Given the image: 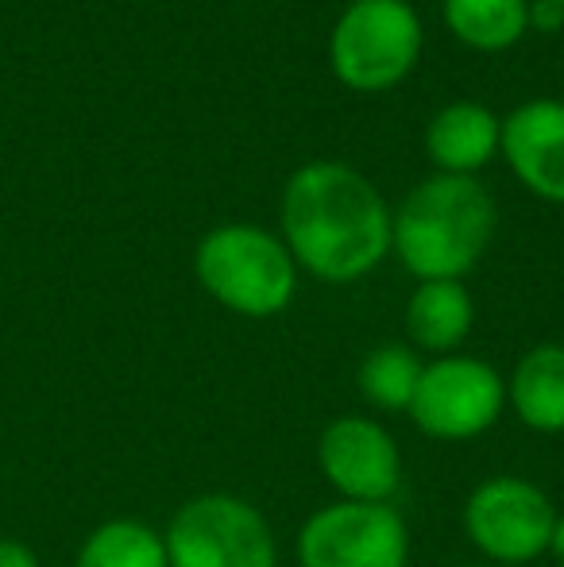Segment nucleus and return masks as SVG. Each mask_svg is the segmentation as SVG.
Returning <instances> with one entry per match:
<instances>
[{"instance_id": "1", "label": "nucleus", "mask_w": 564, "mask_h": 567, "mask_svg": "<svg viewBox=\"0 0 564 567\" xmlns=\"http://www.w3.org/2000/svg\"><path fill=\"white\" fill-rule=\"evenodd\" d=\"M279 236L317 282H360L391 255V205L356 166L314 158L286 178Z\"/></svg>"}, {"instance_id": "2", "label": "nucleus", "mask_w": 564, "mask_h": 567, "mask_svg": "<svg viewBox=\"0 0 564 567\" xmlns=\"http://www.w3.org/2000/svg\"><path fill=\"white\" fill-rule=\"evenodd\" d=\"M495 236V197L480 178L429 174L391 209V251L418 278L464 282Z\"/></svg>"}, {"instance_id": "3", "label": "nucleus", "mask_w": 564, "mask_h": 567, "mask_svg": "<svg viewBox=\"0 0 564 567\" xmlns=\"http://www.w3.org/2000/svg\"><path fill=\"white\" fill-rule=\"evenodd\" d=\"M194 275L217 306L248 321L279 317L298 293V262L283 236L244 220L217 225L197 239Z\"/></svg>"}, {"instance_id": "4", "label": "nucleus", "mask_w": 564, "mask_h": 567, "mask_svg": "<svg viewBox=\"0 0 564 567\" xmlns=\"http://www.w3.org/2000/svg\"><path fill=\"white\" fill-rule=\"evenodd\" d=\"M425 28L407 0H348L329 35V66L352 93H387L414 74Z\"/></svg>"}, {"instance_id": "5", "label": "nucleus", "mask_w": 564, "mask_h": 567, "mask_svg": "<svg viewBox=\"0 0 564 567\" xmlns=\"http://www.w3.org/2000/svg\"><path fill=\"white\" fill-rule=\"evenodd\" d=\"M163 545L171 567H279L271 522L228 491L182 502L163 529Z\"/></svg>"}, {"instance_id": "6", "label": "nucleus", "mask_w": 564, "mask_h": 567, "mask_svg": "<svg viewBox=\"0 0 564 567\" xmlns=\"http://www.w3.org/2000/svg\"><path fill=\"white\" fill-rule=\"evenodd\" d=\"M557 506L537 483L522 475H491L468 494L464 537L488 564L522 567L550 553Z\"/></svg>"}, {"instance_id": "7", "label": "nucleus", "mask_w": 564, "mask_h": 567, "mask_svg": "<svg viewBox=\"0 0 564 567\" xmlns=\"http://www.w3.org/2000/svg\"><path fill=\"white\" fill-rule=\"evenodd\" d=\"M506 410V379L475 355H441L425 363L410 402L418 433L429 441L464 444L499 425Z\"/></svg>"}, {"instance_id": "8", "label": "nucleus", "mask_w": 564, "mask_h": 567, "mask_svg": "<svg viewBox=\"0 0 564 567\" xmlns=\"http://www.w3.org/2000/svg\"><path fill=\"white\" fill-rule=\"evenodd\" d=\"M298 567H407L410 529L391 502H329L298 529Z\"/></svg>"}, {"instance_id": "9", "label": "nucleus", "mask_w": 564, "mask_h": 567, "mask_svg": "<svg viewBox=\"0 0 564 567\" xmlns=\"http://www.w3.org/2000/svg\"><path fill=\"white\" fill-rule=\"evenodd\" d=\"M317 467L345 502H391L402 486V452L383 421L345 413L317 441Z\"/></svg>"}, {"instance_id": "10", "label": "nucleus", "mask_w": 564, "mask_h": 567, "mask_svg": "<svg viewBox=\"0 0 564 567\" xmlns=\"http://www.w3.org/2000/svg\"><path fill=\"white\" fill-rule=\"evenodd\" d=\"M499 155L522 189L550 205H564V101L534 97L506 113Z\"/></svg>"}, {"instance_id": "11", "label": "nucleus", "mask_w": 564, "mask_h": 567, "mask_svg": "<svg viewBox=\"0 0 564 567\" xmlns=\"http://www.w3.org/2000/svg\"><path fill=\"white\" fill-rule=\"evenodd\" d=\"M503 143V116L480 101H452L437 109L425 127V155L437 174L475 178Z\"/></svg>"}, {"instance_id": "12", "label": "nucleus", "mask_w": 564, "mask_h": 567, "mask_svg": "<svg viewBox=\"0 0 564 567\" xmlns=\"http://www.w3.org/2000/svg\"><path fill=\"white\" fill-rule=\"evenodd\" d=\"M475 324V301L464 282L452 278H433L418 282L407 301V340L414 351L441 359L457 355V348L472 337Z\"/></svg>"}, {"instance_id": "13", "label": "nucleus", "mask_w": 564, "mask_h": 567, "mask_svg": "<svg viewBox=\"0 0 564 567\" xmlns=\"http://www.w3.org/2000/svg\"><path fill=\"white\" fill-rule=\"evenodd\" d=\"M506 405L530 433H564V343L545 340L522 351L506 379Z\"/></svg>"}, {"instance_id": "14", "label": "nucleus", "mask_w": 564, "mask_h": 567, "mask_svg": "<svg viewBox=\"0 0 564 567\" xmlns=\"http://www.w3.org/2000/svg\"><path fill=\"white\" fill-rule=\"evenodd\" d=\"M444 28L457 43L499 54L530 31V0H441Z\"/></svg>"}, {"instance_id": "15", "label": "nucleus", "mask_w": 564, "mask_h": 567, "mask_svg": "<svg viewBox=\"0 0 564 567\" xmlns=\"http://www.w3.org/2000/svg\"><path fill=\"white\" fill-rule=\"evenodd\" d=\"M74 567H171L163 533L140 517H109L85 533Z\"/></svg>"}, {"instance_id": "16", "label": "nucleus", "mask_w": 564, "mask_h": 567, "mask_svg": "<svg viewBox=\"0 0 564 567\" xmlns=\"http://www.w3.org/2000/svg\"><path fill=\"white\" fill-rule=\"evenodd\" d=\"M422 355L410 343H379L363 355L356 382H360V394L368 405L383 413H407L418 382H422Z\"/></svg>"}, {"instance_id": "17", "label": "nucleus", "mask_w": 564, "mask_h": 567, "mask_svg": "<svg viewBox=\"0 0 564 567\" xmlns=\"http://www.w3.org/2000/svg\"><path fill=\"white\" fill-rule=\"evenodd\" d=\"M530 28L545 31V35L561 31L564 28V4H557V0H530Z\"/></svg>"}, {"instance_id": "18", "label": "nucleus", "mask_w": 564, "mask_h": 567, "mask_svg": "<svg viewBox=\"0 0 564 567\" xmlns=\"http://www.w3.org/2000/svg\"><path fill=\"white\" fill-rule=\"evenodd\" d=\"M0 567H43V564H39V553L28 540L0 537Z\"/></svg>"}, {"instance_id": "19", "label": "nucleus", "mask_w": 564, "mask_h": 567, "mask_svg": "<svg viewBox=\"0 0 564 567\" xmlns=\"http://www.w3.org/2000/svg\"><path fill=\"white\" fill-rule=\"evenodd\" d=\"M550 556H553V560H557V567H564V514H557V522H553Z\"/></svg>"}, {"instance_id": "20", "label": "nucleus", "mask_w": 564, "mask_h": 567, "mask_svg": "<svg viewBox=\"0 0 564 567\" xmlns=\"http://www.w3.org/2000/svg\"><path fill=\"white\" fill-rule=\"evenodd\" d=\"M475 567H503V564H475Z\"/></svg>"}, {"instance_id": "21", "label": "nucleus", "mask_w": 564, "mask_h": 567, "mask_svg": "<svg viewBox=\"0 0 564 567\" xmlns=\"http://www.w3.org/2000/svg\"><path fill=\"white\" fill-rule=\"evenodd\" d=\"M557 4H564V0H557Z\"/></svg>"}]
</instances>
